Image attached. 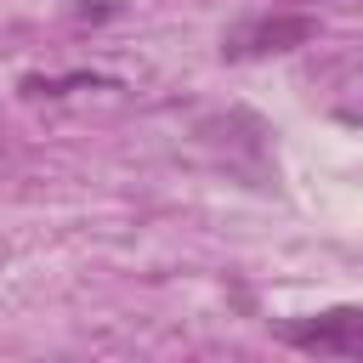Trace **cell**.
I'll use <instances>...</instances> for the list:
<instances>
[{"mask_svg": "<svg viewBox=\"0 0 363 363\" xmlns=\"http://www.w3.org/2000/svg\"><path fill=\"white\" fill-rule=\"evenodd\" d=\"M272 335L312 357H363V312L357 306H329L318 318H284V323H272Z\"/></svg>", "mask_w": 363, "mask_h": 363, "instance_id": "7a4b0ae2", "label": "cell"}, {"mask_svg": "<svg viewBox=\"0 0 363 363\" xmlns=\"http://www.w3.org/2000/svg\"><path fill=\"white\" fill-rule=\"evenodd\" d=\"M318 34V17L312 11H267V17H244L221 34V57L233 62H255V57H278V51H295Z\"/></svg>", "mask_w": 363, "mask_h": 363, "instance_id": "6da1fadb", "label": "cell"}]
</instances>
